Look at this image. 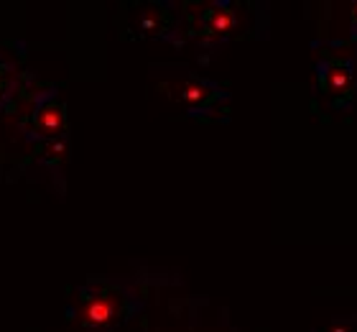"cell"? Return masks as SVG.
<instances>
[{"label":"cell","instance_id":"7a4b0ae2","mask_svg":"<svg viewBox=\"0 0 357 332\" xmlns=\"http://www.w3.org/2000/svg\"><path fill=\"white\" fill-rule=\"evenodd\" d=\"M29 128L36 136H44L46 140L54 138H64V131H67V115H64V105L56 103V100H49L41 108H36V113L31 115Z\"/></svg>","mask_w":357,"mask_h":332},{"label":"cell","instance_id":"ba28073f","mask_svg":"<svg viewBox=\"0 0 357 332\" xmlns=\"http://www.w3.org/2000/svg\"><path fill=\"white\" fill-rule=\"evenodd\" d=\"M6 87H8V82H6V72H3V69H0V95H3V92H6Z\"/></svg>","mask_w":357,"mask_h":332},{"label":"cell","instance_id":"5b68a950","mask_svg":"<svg viewBox=\"0 0 357 332\" xmlns=\"http://www.w3.org/2000/svg\"><path fill=\"white\" fill-rule=\"evenodd\" d=\"M166 26V15L161 13V10H156V8H151V10H146L141 18V29L146 31V34H161Z\"/></svg>","mask_w":357,"mask_h":332},{"label":"cell","instance_id":"6da1fadb","mask_svg":"<svg viewBox=\"0 0 357 332\" xmlns=\"http://www.w3.org/2000/svg\"><path fill=\"white\" fill-rule=\"evenodd\" d=\"M120 312H123V294L112 287H100L84 291L77 315L87 327H107L120 317Z\"/></svg>","mask_w":357,"mask_h":332},{"label":"cell","instance_id":"52a82bcc","mask_svg":"<svg viewBox=\"0 0 357 332\" xmlns=\"http://www.w3.org/2000/svg\"><path fill=\"white\" fill-rule=\"evenodd\" d=\"M324 77H327V87H332V89H342L344 85L350 82L347 66H340V64H335L329 72H324Z\"/></svg>","mask_w":357,"mask_h":332},{"label":"cell","instance_id":"277c9868","mask_svg":"<svg viewBox=\"0 0 357 332\" xmlns=\"http://www.w3.org/2000/svg\"><path fill=\"white\" fill-rule=\"evenodd\" d=\"M178 97H181L189 108H202V105H209L215 100V92H212V87L202 85V82L189 80L178 87Z\"/></svg>","mask_w":357,"mask_h":332},{"label":"cell","instance_id":"8992f818","mask_svg":"<svg viewBox=\"0 0 357 332\" xmlns=\"http://www.w3.org/2000/svg\"><path fill=\"white\" fill-rule=\"evenodd\" d=\"M67 151H69V146H67V140H64V138L49 140V143H46V148H44V161L61 164L64 159H67Z\"/></svg>","mask_w":357,"mask_h":332},{"label":"cell","instance_id":"9c48e42d","mask_svg":"<svg viewBox=\"0 0 357 332\" xmlns=\"http://www.w3.org/2000/svg\"><path fill=\"white\" fill-rule=\"evenodd\" d=\"M329 332H350V330H344L342 325H335V327H329Z\"/></svg>","mask_w":357,"mask_h":332},{"label":"cell","instance_id":"3957f363","mask_svg":"<svg viewBox=\"0 0 357 332\" xmlns=\"http://www.w3.org/2000/svg\"><path fill=\"white\" fill-rule=\"evenodd\" d=\"M232 29H235V13H232L227 6H215L212 10L204 13L202 31H204L207 36H212V38L225 36V34H230Z\"/></svg>","mask_w":357,"mask_h":332},{"label":"cell","instance_id":"30bf717a","mask_svg":"<svg viewBox=\"0 0 357 332\" xmlns=\"http://www.w3.org/2000/svg\"><path fill=\"white\" fill-rule=\"evenodd\" d=\"M352 18H355V23H357V3L352 6Z\"/></svg>","mask_w":357,"mask_h":332}]
</instances>
